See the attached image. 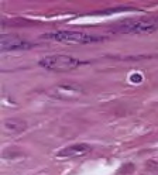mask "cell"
<instances>
[{
	"label": "cell",
	"instance_id": "obj_1",
	"mask_svg": "<svg viewBox=\"0 0 158 175\" xmlns=\"http://www.w3.org/2000/svg\"><path fill=\"white\" fill-rule=\"evenodd\" d=\"M158 28V19L154 17H140V19H130L119 23L113 27L114 33L121 34H150Z\"/></svg>",
	"mask_w": 158,
	"mask_h": 175
},
{
	"label": "cell",
	"instance_id": "obj_3",
	"mask_svg": "<svg viewBox=\"0 0 158 175\" xmlns=\"http://www.w3.org/2000/svg\"><path fill=\"white\" fill-rule=\"evenodd\" d=\"M40 65L45 69H50V71H72L76 66L80 65V61L69 55H48L44 57L40 61Z\"/></svg>",
	"mask_w": 158,
	"mask_h": 175
},
{
	"label": "cell",
	"instance_id": "obj_4",
	"mask_svg": "<svg viewBox=\"0 0 158 175\" xmlns=\"http://www.w3.org/2000/svg\"><path fill=\"white\" fill-rule=\"evenodd\" d=\"M83 93V87L76 83H62V85L54 86L48 90V95L62 100H73Z\"/></svg>",
	"mask_w": 158,
	"mask_h": 175
},
{
	"label": "cell",
	"instance_id": "obj_6",
	"mask_svg": "<svg viewBox=\"0 0 158 175\" xmlns=\"http://www.w3.org/2000/svg\"><path fill=\"white\" fill-rule=\"evenodd\" d=\"M27 129V123L21 119H6L2 124V131L6 136H16Z\"/></svg>",
	"mask_w": 158,
	"mask_h": 175
},
{
	"label": "cell",
	"instance_id": "obj_5",
	"mask_svg": "<svg viewBox=\"0 0 158 175\" xmlns=\"http://www.w3.org/2000/svg\"><path fill=\"white\" fill-rule=\"evenodd\" d=\"M33 44L28 41L23 40V38L17 36H10V34H4L0 38V48L2 51H11V50H27L31 48Z\"/></svg>",
	"mask_w": 158,
	"mask_h": 175
},
{
	"label": "cell",
	"instance_id": "obj_7",
	"mask_svg": "<svg viewBox=\"0 0 158 175\" xmlns=\"http://www.w3.org/2000/svg\"><path fill=\"white\" fill-rule=\"evenodd\" d=\"M90 150H92V147L89 144L82 143V144H73L71 147H66V148L61 150L57 155L59 158H73V157H79V155H83V154L89 153Z\"/></svg>",
	"mask_w": 158,
	"mask_h": 175
},
{
	"label": "cell",
	"instance_id": "obj_2",
	"mask_svg": "<svg viewBox=\"0 0 158 175\" xmlns=\"http://www.w3.org/2000/svg\"><path fill=\"white\" fill-rule=\"evenodd\" d=\"M43 37L47 38V40H54V41H59V43H69V44H89V43H96V41L104 40L103 37L79 33V31H55V33L44 34Z\"/></svg>",
	"mask_w": 158,
	"mask_h": 175
}]
</instances>
